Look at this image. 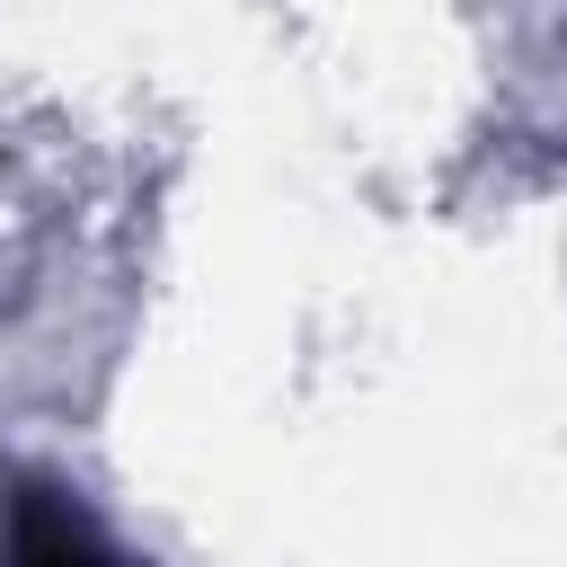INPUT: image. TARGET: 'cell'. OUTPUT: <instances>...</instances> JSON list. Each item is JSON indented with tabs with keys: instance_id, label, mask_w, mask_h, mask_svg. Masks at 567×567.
I'll return each instance as SVG.
<instances>
[{
	"instance_id": "obj_1",
	"label": "cell",
	"mask_w": 567,
	"mask_h": 567,
	"mask_svg": "<svg viewBox=\"0 0 567 567\" xmlns=\"http://www.w3.org/2000/svg\"><path fill=\"white\" fill-rule=\"evenodd\" d=\"M0 558L9 567H115L106 532L89 523V505L44 487V478H18L0 496Z\"/></svg>"
}]
</instances>
